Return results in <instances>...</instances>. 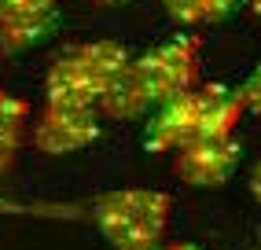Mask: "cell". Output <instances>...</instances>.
Returning <instances> with one entry per match:
<instances>
[{
    "instance_id": "6da1fadb",
    "label": "cell",
    "mask_w": 261,
    "mask_h": 250,
    "mask_svg": "<svg viewBox=\"0 0 261 250\" xmlns=\"http://www.w3.org/2000/svg\"><path fill=\"white\" fill-rule=\"evenodd\" d=\"M195 81H199V44L191 37H173L159 48L144 52L140 59H133L125 78L103 96L99 111L129 121L191 92Z\"/></svg>"
},
{
    "instance_id": "7a4b0ae2",
    "label": "cell",
    "mask_w": 261,
    "mask_h": 250,
    "mask_svg": "<svg viewBox=\"0 0 261 250\" xmlns=\"http://www.w3.org/2000/svg\"><path fill=\"white\" fill-rule=\"evenodd\" d=\"M133 56L118 41H92L77 44L51 63L48 70V103L59 107H99L103 96L125 78Z\"/></svg>"
},
{
    "instance_id": "3957f363",
    "label": "cell",
    "mask_w": 261,
    "mask_h": 250,
    "mask_svg": "<svg viewBox=\"0 0 261 250\" xmlns=\"http://www.w3.org/2000/svg\"><path fill=\"white\" fill-rule=\"evenodd\" d=\"M169 210H173V199L166 191L125 188V191L99 195L92 206V217L103 239L114 243V250H151L162 243Z\"/></svg>"
},
{
    "instance_id": "277c9868",
    "label": "cell",
    "mask_w": 261,
    "mask_h": 250,
    "mask_svg": "<svg viewBox=\"0 0 261 250\" xmlns=\"http://www.w3.org/2000/svg\"><path fill=\"white\" fill-rule=\"evenodd\" d=\"M99 136V107H59L44 103V111L33 118L30 140L44 155H70L89 147Z\"/></svg>"
},
{
    "instance_id": "5b68a950",
    "label": "cell",
    "mask_w": 261,
    "mask_h": 250,
    "mask_svg": "<svg viewBox=\"0 0 261 250\" xmlns=\"http://www.w3.org/2000/svg\"><path fill=\"white\" fill-rule=\"evenodd\" d=\"M239 158H243V144L236 136L195 140V144L173 151V173L188 188H221L239 169Z\"/></svg>"
},
{
    "instance_id": "8992f818",
    "label": "cell",
    "mask_w": 261,
    "mask_h": 250,
    "mask_svg": "<svg viewBox=\"0 0 261 250\" xmlns=\"http://www.w3.org/2000/svg\"><path fill=\"white\" fill-rule=\"evenodd\" d=\"M199 121H202V96H199V88H191V92L169 99L154 111V118L147 121V133H144V147L147 151H180L199 140Z\"/></svg>"
},
{
    "instance_id": "52a82bcc",
    "label": "cell",
    "mask_w": 261,
    "mask_h": 250,
    "mask_svg": "<svg viewBox=\"0 0 261 250\" xmlns=\"http://www.w3.org/2000/svg\"><path fill=\"white\" fill-rule=\"evenodd\" d=\"M202 96V121H199V140H221V136H236V125L247 111L239 88L228 85H206L199 88Z\"/></svg>"
},
{
    "instance_id": "ba28073f",
    "label": "cell",
    "mask_w": 261,
    "mask_h": 250,
    "mask_svg": "<svg viewBox=\"0 0 261 250\" xmlns=\"http://www.w3.org/2000/svg\"><path fill=\"white\" fill-rule=\"evenodd\" d=\"M59 26V11L56 4L41 8V11H26V15H11V19H0V56H15V52L37 48L44 44Z\"/></svg>"
},
{
    "instance_id": "9c48e42d",
    "label": "cell",
    "mask_w": 261,
    "mask_h": 250,
    "mask_svg": "<svg viewBox=\"0 0 261 250\" xmlns=\"http://www.w3.org/2000/svg\"><path fill=\"white\" fill-rule=\"evenodd\" d=\"M26 129H30V107L15 96H0V173L15 166Z\"/></svg>"
},
{
    "instance_id": "30bf717a",
    "label": "cell",
    "mask_w": 261,
    "mask_h": 250,
    "mask_svg": "<svg viewBox=\"0 0 261 250\" xmlns=\"http://www.w3.org/2000/svg\"><path fill=\"white\" fill-rule=\"evenodd\" d=\"M166 15L173 22H184V26H214L224 22L228 15H236L239 4L247 0H162Z\"/></svg>"
},
{
    "instance_id": "8fae6325",
    "label": "cell",
    "mask_w": 261,
    "mask_h": 250,
    "mask_svg": "<svg viewBox=\"0 0 261 250\" xmlns=\"http://www.w3.org/2000/svg\"><path fill=\"white\" fill-rule=\"evenodd\" d=\"M239 96H243V103H247V111L261 114V66H254V74L239 85Z\"/></svg>"
},
{
    "instance_id": "7c38bea8",
    "label": "cell",
    "mask_w": 261,
    "mask_h": 250,
    "mask_svg": "<svg viewBox=\"0 0 261 250\" xmlns=\"http://www.w3.org/2000/svg\"><path fill=\"white\" fill-rule=\"evenodd\" d=\"M56 0H0V19H11V15H26V11H41L51 8Z\"/></svg>"
},
{
    "instance_id": "4fadbf2b",
    "label": "cell",
    "mask_w": 261,
    "mask_h": 250,
    "mask_svg": "<svg viewBox=\"0 0 261 250\" xmlns=\"http://www.w3.org/2000/svg\"><path fill=\"white\" fill-rule=\"evenodd\" d=\"M250 191H254V199H257V206H261V162H257L254 173H250Z\"/></svg>"
},
{
    "instance_id": "5bb4252c",
    "label": "cell",
    "mask_w": 261,
    "mask_h": 250,
    "mask_svg": "<svg viewBox=\"0 0 261 250\" xmlns=\"http://www.w3.org/2000/svg\"><path fill=\"white\" fill-rule=\"evenodd\" d=\"M166 250H202V246H195V243H173V246H166Z\"/></svg>"
},
{
    "instance_id": "9a60e30c",
    "label": "cell",
    "mask_w": 261,
    "mask_h": 250,
    "mask_svg": "<svg viewBox=\"0 0 261 250\" xmlns=\"http://www.w3.org/2000/svg\"><path fill=\"white\" fill-rule=\"evenodd\" d=\"M92 4H103V8H114V4H129V0H92Z\"/></svg>"
},
{
    "instance_id": "2e32d148",
    "label": "cell",
    "mask_w": 261,
    "mask_h": 250,
    "mask_svg": "<svg viewBox=\"0 0 261 250\" xmlns=\"http://www.w3.org/2000/svg\"><path fill=\"white\" fill-rule=\"evenodd\" d=\"M247 8H250V11L257 15V19H261V0H247Z\"/></svg>"
},
{
    "instance_id": "e0dca14e",
    "label": "cell",
    "mask_w": 261,
    "mask_h": 250,
    "mask_svg": "<svg viewBox=\"0 0 261 250\" xmlns=\"http://www.w3.org/2000/svg\"><path fill=\"white\" fill-rule=\"evenodd\" d=\"M151 250H159V246H151Z\"/></svg>"
},
{
    "instance_id": "ac0fdd59",
    "label": "cell",
    "mask_w": 261,
    "mask_h": 250,
    "mask_svg": "<svg viewBox=\"0 0 261 250\" xmlns=\"http://www.w3.org/2000/svg\"><path fill=\"white\" fill-rule=\"evenodd\" d=\"M0 96H4V92H0Z\"/></svg>"
}]
</instances>
